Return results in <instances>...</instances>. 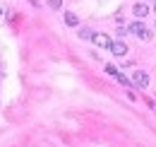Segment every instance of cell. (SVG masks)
<instances>
[{
    "mask_svg": "<svg viewBox=\"0 0 156 147\" xmlns=\"http://www.w3.org/2000/svg\"><path fill=\"white\" fill-rule=\"evenodd\" d=\"M91 41H94L96 46H101V48H111V43H113L111 39L106 36V34H94V39H91Z\"/></svg>",
    "mask_w": 156,
    "mask_h": 147,
    "instance_id": "obj_3",
    "label": "cell"
},
{
    "mask_svg": "<svg viewBox=\"0 0 156 147\" xmlns=\"http://www.w3.org/2000/svg\"><path fill=\"white\" fill-rule=\"evenodd\" d=\"M48 5H51L53 10H60V7H62V0H48Z\"/></svg>",
    "mask_w": 156,
    "mask_h": 147,
    "instance_id": "obj_9",
    "label": "cell"
},
{
    "mask_svg": "<svg viewBox=\"0 0 156 147\" xmlns=\"http://www.w3.org/2000/svg\"><path fill=\"white\" fill-rule=\"evenodd\" d=\"M132 87H137V89H144V87H149V75L142 73V70H137V73L132 75Z\"/></svg>",
    "mask_w": 156,
    "mask_h": 147,
    "instance_id": "obj_2",
    "label": "cell"
},
{
    "mask_svg": "<svg viewBox=\"0 0 156 147\" xmlns=\"http://www.w3.org/2000/svg\"><path fill=\"white\" fill-rule=\"evenodd\" d=\"M94 34H96V32H91V29H87V27L79 29V39H94Z\"/></svg>",
    "mask_w": 156,
    "mask_h": 147,
    "instance_id": "obj_7",
    "label": "cell"
},
{
    "mask_svg": "<svg viewBox=\"0 0 156 147\" xmlns=\"http://www.w3.org/2000/svg\"><path fill=\"white\" fill-rule=\"evenodd\" d=\"M29 2H31L34 7H41V2H39V0H29Z\"/></svg>",
    "mask_w": 156,
    "mask_h": 147,
    "instance_id": "obj_11",
    "label": "cell"
},
{
    "mask_svg": "<svg viewBox=\"0 0 156 147\" xmlns=\"http://www.w3.org/2000/svg\"><path fill=\"white\" fill-rule=\"evenodd\" d=\"M111 53L113 55H125L127 53V46H125L122 41H113V43H111Z\"/></svg>",
    "mask_w": 156,
    "mask_h": 147,
    "instance_id": "obj_4",
    "label": "cell"
},
{
    "mask_svg": "<svg viewBox=\"0 0 156 147\" xmlns=\"http://www.w3.org/2000/svg\"><path fill=\"white\" fill-rule=\"evenodd\" d=\"M115 77H118V82H120V85H122V87H132V80H127V77H125V75H120V73H118Z\"/></svg>",
    "mask_w": 156,
    "mask_h": 147,
    "instance_id": "obj_8",
    "label": "cell"
},
{
    "mask_svg": "<svg viewBox=\"0 0 156 147\" xmlns=\"http://www.w3.org/2000/svg\"><path fill=\"white\" fill-rule=\"evenodd\" d=\"M106 73L108 75H118V68L115 65H106Z\"/></svg>",
    "mask_w": 156,
    "mask_h": 147,
    "instance_id": "obj_10",
    "label": "cell"
},
{
    "mask_svg": "<svg viewBox=\"0 0 156 147\" xmlns=\"http://www.w3.org/2000/svg\"><path fill=\"white\" fill-rule=\"evenodd\" d=\"M132 12H135V17H147V15H149V7H147V5H144V2H137L135 7H132Z\"/></svg>",
    "mask_w": 156,
    "mask_h": 147,
    "instance_id": "obj_5",
    "label": "cell"
},
{
    "mask_svg": "<svg viewBox=\"0 0 156 147\" xmlns=\"http://www.w3.org/2000/svg\"><path fill=\"white\" fill-rule=\"evenodd\" d=\"M154 12H156V5H154Z\"/></svg>",
    "mask_w": 156,
    "mask_h": 147,
    "instance_id": "obj_12",
    "label": "cell"
},
{
    "mask_svg": "<svg viewBox=\"0 0 156 147\" xmlns=\"http://www.w3.org/2000/svg\"><path fill=\"white\" fill-rule=\"evenodd\" d=\"M65 24L67 27H79V19L75 12H65Z\"/></svg>",
    "mask_w": 156,
    "mask_h": 147,
    "instance_id": "obj_6",
    "label": "cell"
},
{
    "mask_svg": "<svg viewBox=\"0 0 156 147\" xmlns=\"http://www.w3.org/2000/svg\"><path fill=\"white\" fill-rule=\"evenodd\" d=\"M127 29H130V32H132L137 39H142V41H151V36H154V34H151V29H149V27H147V24H144L142 19L132 22V24H130Z\"/></svg>",
    "mask_w": 156,
    "mask_h": 147,
    "instance_id": "obj_1",
    "label": "cell"
}]
</instances>
